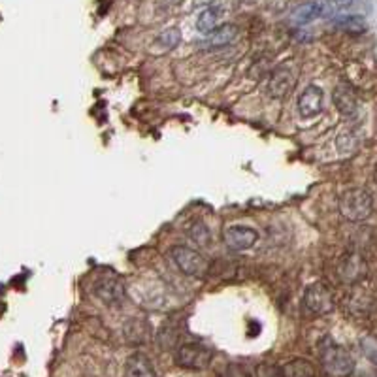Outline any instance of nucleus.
<instances>
[{"instance_id":"obj_1","label":"nucleus","mask_w":377,"mask_h":377,"mask_svg":"<svg viewBox=\"0 0 377 377\" xmlns=\"http://www.w3.org/2000/svg\"><path fill=\"white\" fill-rule=\"evenodd\" d=\"M338 208L344 219H347L351 223H361V221H366L372 215L373 198L366 189L351 187V189L342 192Z\"/></svg>"},{"instance_id":"obj_2","label":"nucleus","mask_w":377,"mask_h":377,"mask_svg":"<svg viewBox=\"0 0 377 377\" xmlns=\"http://www.w3.org/2000/svg\"><path fill=\"white\" fill-rule=\"evenodd\" d=\"M319 355H321L323 370L330 377H349L355 370V361L349 355V351L332 339H324Z\"/></svg>"},{"instance_id":"obj_3","label":"nucleus","mask_w":377,"mask_h":377,"mask_svg":"<svg viewBox=\"0 0 377 377\" xmlns=\"http://www.w3.org/2000/svg\"><path fill=\"white\" fill-rule=\"evenodd\" d=\"M302 304L306 307V312H310L312 315H328L336 307L332 289L323 281H315V283L307 285L306 290H304Z\"/></svg>"},{"instance_id":"obj_4","label":"nucleus","mask_w":377,"mask_h":377,"mask_svg":"<svg viewBox=\"0 0 377 377\" xmlns=\"http://www.w3.org/2000/svg\"><path fill=\"white\" fill-rule=\"evenodd\" d=\"M170 257L177 270L189 278H202L208 272V261L202 257V253L189 246H174L170 249Z\"/></svg>"},{"instance_id":"obj_5","label":"nucleus","mask_w":377,"mask_h":377,"mask_svg":"<svg viewBox=\"0 0 377 377\" xmlns=\"http://www.w3.org/2000/svg\"><path fill=\"white\" fill-rule=\"evenodd\" d=\"M214 359V351L204 344H183L175 353V362L187 370H206Z\"/></svg>"},{"instance_id":"obj_6","label":"nucleus","mask_w":377,"mask_h":377,"mask_svg":"<svg viewBox=\"0 0 377 377\" xmlns=\"http://www.w3.org/2000/svg\"><path fill=\"white\" fill-rule=\"evenodd\" d=\"M296 80H298L296 68H293V66H279V68H275V70L270 74L266 91H268L272 99L281 100L285 99V97H289V93L293 91V87H295Z\"/></svg>"},{"instance_id":"obj_7","label":"nucleus","mask_w":377,"mask_h":377,"mask_svg":"<svg viewBox=\"0 0 377 377\" xmlns=\"http://www.w3.org/2000/svg\"><path fill=\"white\" fill-rule=\"evenodd\" d=\"M223 241L230 251H246V249H251L257 244L258 232L251 226H246V224H232L224 230Z\"/></svg>"},{"instance_id":"obj_8","label":"nucleus","mask_w":377,"mask_h":377,"mask_svg":"<svg viewBox=\"0 0 377 377\" xmlns=\"http://www.w3.org/2000/svg\"><path fill=\"white\" fill-rule=\"evenodd\" d=\"M94 295L108 306H119L125 300V283L117 275H102L94 283Z\"/></svg>"},{"instance_id":"obj_9","label":"nucleus","mask_w":377,"mask_h":377,"mask_svg":"<svg viewBox=\"0 0 377 377\" xmlns=\"http://www.w3.org/2000/svg\"><path fill=\"white\" fill-rule=\"evenodd\" d=\"M366 273L368 264L359 253H347V255L342 258V263H339L338 266L339 279L347 285L361 283L362 279L366 278Z\"/></svg>"},{"instance_id":"obj_10","label":"nucleus","mask_w":377,"mask_h":377,"mask_svg":"<svg viewBox=\"0 0 377 377\" xmlns=\"http://www.w3.org/2000/svg\"><path fill=\"white\" fill-rule=\"evenodd\" d=\"M323 102H324V93L323 89L319 85H307L302 94L298 97V104H296V109L298 114L304 119H313L317 117L321 111H323Z\"/></svg>"},{"instance_id":"obj_11","label":"nucleus","mask_w":377,"mask_h":377,"mask_svg":"<svg viewBox=\"0 0 377 377\" xmlns=\"http://www.w3.org/2000/svg\"><path fill=\"white\" fill-rule=\"evenodd\" d=\"M332 100L334 106L338 108L339 114L345 115V117H349V115L355 114L356 106H359L355 91H353L347 83H339L338 87L334 89Z\"/></svg>"},{"instance_id":"obj_12","label":"nucleus","mask_w":377,"mask_h":377,"mask_svg":"<svg viewBox=\"0 0 377 377\" xmlns=\"http://www.w3.org/2000/svg\"><path fill=\"white\" fill-rule=\"evenodd\" d=\"M236 38H238V27L232 23H224V25H219L214 33L206 34L204 45L206 48H224V45L232 44Z\"/></svg>"},{"instance_id":"obj_13","label":"nucleus","mask_w":377,"mask_h":377,"mask_svg":"<svg viewBox=\"0 0 377 377\" xmlns=\"http://www.w3.org/2000/svg\"><path fill=\"white\" fill-rule=\"evenodd\" d=\"M123 377H157L151 366V361L143 353H134L129 356L125 364V376Z\"/></svg>"},{"instance_id":"obj_14","label":"nucleus","mask_w":377,"mask_h":377,"mask_svg":"<svg viewBox=\"0 0 377 377\" xmlns=\"http://www.w3.org/2000/svg\"><path fill=\"white\" fill-rule=\"evenodd\" d=\"M327 10L323 0H313V2H307V4H302L300 8H296L295 13H293V21L298 23V25H306V23L313 21L321 17Z\"/></svg>"},{"instance_id":"obj_15","label":"nucleus","mask_w":377,"mask_h":377,"mask_svg":"<svg viewBox=\"0 0 377 377\" xmlns=\"http://www.w3.org/2000/svg\"><path fill=\"white\" fill-rule=\"evenodd\" d=\"M317 370L306 359H295L281 366V377H315Z\"/></svg>"},{"instance_id":"obj_16","label":"nucleus","mask_w":377,"mask_h":377,"mask_svg":"<svg viewBox=\"0 0 377 377\" xmlns=\"http://www.w3.org/2000/svg\"><path fill=\"white\" fill-rule=\"evenodd\" d=\"M221 16H223V11L219 10V8H206L197 19L198 33L202 34L214 33L215 28L219 27V19H221Z\"/></svg>"},{"instance_id":"obj_17","label":"nucleus","mask_w":377,"mask_h":377,"mask_svg":"<svg viewBox=\"0 0 377 377\" xmlns=\"http://www.w3.org/2000/svg\"><path fill=\"white\" fill-rule=\"evenodd\" d=\"M187 234L192 240V244L197 247H208L212 244V232L202 221H197V223H192L187 230Z\"/></svg>"},{"instance_id":"obj_18","label":"nucleus","mask_w":377,"mask_h":377,"mask_svg":"<svg viewBox=\"0 0 377 377\" xmlns=\"http://www.w3.org/2000/svg\"><path fill=\"white\" fill-rule=\"evenodd\" d=\"M336 27H338L339 31H344V33L362 34L366 31V21L359 16H345L336 19Z\"/></svg>"},{"instance_id":"obj_19","label":"nucleus","mask_w":377,"mask_h":377,"mask_svg":"<svg viewBox=\"0 0 377 377\" xmlns=\"http://www.w3.org/2000/svg\"><path fill=\"white\" fill-rule=\"evenodd\" d=\"M126 338L134 342V344H142L149 338V324L143 321H131L125 328Z\"/></svg>"},{"instance_id":"obj_20","label":"nucleus","mask_w":377,"mask_h":377,"mask_svg":"<svg viewBox=\"0 0 377 377\" xmlns=\"http://www.w3.org/2000/svg\"><path fill=\"white\" fill-rule=\"evenodd\" d=\"M181 40V33L177 31V28H168V31H164L163 34H160L159 38L155 40V48H159V51H170L174 50L175 45L180 44Z\"/></svg>"},{"instance_id":"obj_21","label":"nucleus","mask_w":377,"mask_h":377,"mask_svg":"<svg viewBox=\"0 0 377 377\" xmlns=\"http://www.w3.org/2000/svg\"><path fill=\"white\" fill-rule=\"evenodd\" d=\"M255 376L257 377H281V366H275V364H258L255 368Z\"/></svg>"},{"instance_id":"obj_22","label":"nucleus","mask_w":377,"mask_h":377,"mask_svg":"<svg viewBox=\"0 0 377 377\" xmlns=\"http://www.w3.org/2000/svg\"><path fill=\"white\" fill-rule=\"evenodd\" d=\"M221 377H249V373H247L241 366H238V364H230Z\"/></svg>"},{"instance_id":"obj_23","label":"nucleus","mask_w":377,"mask_h":377,"mask_svg":"<svg viewBox=\"0 0 377 377\" xmlns=\"http://www.w3.org/2000/svg\"><path fill=\"white\" fill-rule=\"evenodd\" d=\"M334 2H336L339 8H347V6L351 4V0H334Z\"/></svg>"},{"instance_id":"obj_24","label":"nucleus","mask_w":377,"mask_h":377,"mask_svg":"<svg viewBox=\"0 0 377 377\" xmlns=\"http://www.w3.org/2000/svg\"><path fill=\"white\" fill-rule=\"evenodd\" d=\"M373 177H376V183H377V166H376V170H373Z\"/></svg>"}]
</instances>
